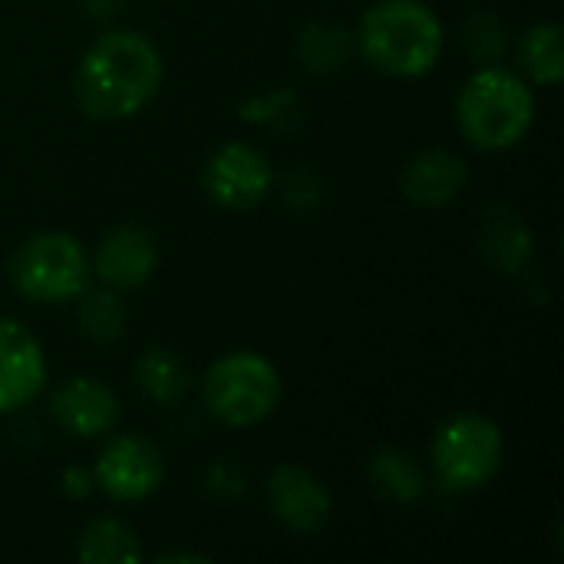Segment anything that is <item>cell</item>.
Masks as SVG:
<instances>
[{
  "instance_id": "5",
  "label": "cell",
  "mask_w": 564,
  "mask_h": 564,
  "mask_svg": "<svg viewBox=\"0 0 564 564\" xmlns=\"http://www.w3.org/2000/svg\"><path fill=\"white\" fill-rule=\"evenodd\" d=\"M502 430L482 413H459L446 420L430 446L433 473L449 492H476L492 482L502 466Z\"/></svg>"
},
{
  "instance_id": "9",
  "label": "cell",
  "mask_w": 564,
  "mask_h": 564,
  "mask_svg": "<svg viewBox=\"0 0 564 564\" xmlns=\"http://www.w3.org/2000/svg\"><path fill=\"white\" fill-rule=\"evenodd\" d=\"M46 383V357L30 327L0 317V413L23 410Z\"/></svg>"
},
{
  "instance_id": "18",
  "label": "cell",
  "mask_w": 564,
  "mask_h": 564,
  "mask_svg": "<svg viewBox=\"0 0 564 564\" xmlns=\"http://www.w3.org/2000/svg\"><path fill=\"white\" fill-rule=\"evenodd\" d=\"M135 383L155 403H178L188 390V373L182 360L165 347H149L135 360Z\"/></svg>"
},
{
  "instance_id": "2",
  "label": "cell",
  "mask_w": 564,
  "mask_h": 564,
  "mask_svg": "<svg viewBox=\"0 0 564 564\" xmlns=\"http://www.w3.org/2000/svg\"><path fill=\"white\" fill-rule=\"evenodd\" d=\"M357 46L387 76H423L440 63L443 23L423 0H377L360 20Z\"/></svg>"
},
{
  "instance_id": "20",
  "label": "cell",
  "mask_w": 564,
  "mask_h": 564,
  "mask_svg": "<svg viewBox=\"0 0 564 564\" xmlns=\"http://www.w3.org/2000/svg\"><path fill=\"white\" fill-rule=\"evenodd\" d=\"M350 53V36L340 26L314 23L301 36V59L311 73H334L344 66Z\"/></svg>"
},
{
  "instance_id": "7",
  "label": "cell",
  "mask_w": 564,
  "mask_h": 564,
  "mask_svg": "<svg viewBox=\"0 0 564 564\" xmlns=\"http://www.w3.org/2000/svg\"><path fill=\"white\" fill-rule=\"evenodd\" d=\"M202 182H205V192L215 205L231 208V212H245V208L261 205L271 195L274 169H271L264 152L235 139V142L218 145L208 155Z\"/></svg>"
},
{
  "instance_id": "11",
  "label": "cell",
  "mask_w": 564,
  "mask_h": 564,
  "mask_svg": "<svg viewBox=\"0 0 564 564\" xmlns=\"http://www.w3.org/2000/svg\"><path fill=\"white\" fill-rule=\"evenodd\" d=\"M159 268V248L155 238L139 225H119L112 228L93 254V274L112 288V291H132L142 288Z\"/></svg>"
},
{
  "instance_id": "3",
  "label": "cell",
  "mask_w": 564,
  "mask_h": 564,
  "mask_svg": "<svg viewBox=\"0 0 564 564\" xmlns=\"http://www.w3.org/2000/svg\"><path fill=\"white\" fill-rule=\"evenodd\" d=\"M456 122L469 145L502 152L529 135L535 122V96L529 83L512 69L482 66L459 89Z\"/></svg>"
},
{
  "instance_id": "6",
  "label": "cell",
  "mask_w": 564,
  "mask_h": 564,
  "mask_svg": "<svg viewBox=\"0 0 564 564\" xmlns=\"http://www.w3.org/2000/svg\"><path fill=\"white\" fill-rule=\"evenodd\" d=\"M10 278L26 301H76L89 288V254L66 231H40L17 248L10 261Z\"/></svg>"
},
{
  "instance_id": "23",
  "label": "cell",
  "mask_w": 564,
  "mask_h": 564,
  "mask_svg": "<svg viewBox=\"0 0 564 564\" xmlns=\"http://www.w3.org/2000/svg\"><path fill=\"white\" fill-rule=\"evenodd\" d=\"M122 3H126V0H83V10H86L93 20H106V17H112V13H119Z\"/></svg>"
},
{
  "instance_id": "10",
  "label": "cell",
  "mask_w": 564,
  "mask_h": 564,
  "mask_svg": "<svg viewBox=\"0 0 564 564\" xmlns=\"http://www.w3.org/2000/svg\"><path fill=\"white\" fill-rule=\"evenodd\" d=\"M268 506L294 535H314L330 519V489L301 466H278L268 479Z\"/></svg>"
},
{
  "instance_id": "8",
  "label": "cell",
  "mask_w": 564,
  "mask_h": 564,
  "mask_svg": "<svg viewBox=\"0 0 564 564\" xmlns=\"http://www.w3.org/2000/svg\"><path fill=\"white\" fill-rule=\"evenodd\" d=\"M93 479L109 499L139 502L165 482V456L142 436H116L99 453Z\"/></svg>"
},
{
  "instance_id": "14",
  "label": "cell",
  "mask_w": 564,
  "mask_h": 564,
  "mask_svg": "<svg viewBox=\"0 0 564 564\" xmlns=\"http://www.w3.org/2000/svg\"><path fill=\"white\" fill-rule=\"evenodd\" d=\"M532 228L506 205H492L479 225V254L502 274H519L532 261Z\"/></svg>"
},
{
  "instance_id": "12",
  "label": "cell",
  "mask_w": 564,
  "mask_h": 564,
  "mask_svg": "<svg viewBox=\"0 0 564 564\" xmlns=\"http://www.w3.org/2000/svg\"><path fill=\"white\" fill-rule=\"evenodd\" d=\"M53 420L76 440H96L112 433L119 420V400L112 387L93 377H73L63 387H56L50 400Z\"/></svg>"
},
{
  "instance_id": "17",
  "label": "cell",
  "mask_w": 564,
  "mask_h": 564,
  "mask_svg": "<svg viewBox=\"0 0 564 564\" xmlns=\"http://www.w3.org/2000/svg\"><path fill=\"white\" fill-rule=\"evenodd\" d=\"M519 59L532 83L558 86L564 76V33L558 23H535L519 40Z\"/></svg>"
},
{
  "instance_id": "16",
  "label": "cell",
  "mask_w": 564,
  "mask_h": 564,
  "mask_svg": "<svg viewBox=\"0 0 564 564\" xmlns=\"http://www.w3.org/2000/svg\"><path fill=\"white\" fill-rule=\"evenodd\" d=\"M367 476H370V486L383 499L400 502V506L416 502L423 496V489H426L423 469L403 449H380V453H373L370 466H367Z\"/></svg>"
},
{
  "instance_id": "24",
  "label": "cell",
  "mask_w": 564,
  "mask_h": 564,
  "mask_svg": "<svg viewBox=\"0 0 564 564\" xmlns=\"http://www.w3.org/2000/svg\"><path fill=\"white\" fill-rule=\"evenodd\" d=\"M175 562L198 564V562H208V558H205V555H192V552H185V555H159V564H175Z\"/></svg>"
},
{
  "instance_id": "1",
  "label": "cell",
  "mask_w": 564,
  "mask_h": 564,
  "mask_svg": "<svg viewBox=\"0 0 564 564\" xmlns=\"http://www.w3.org/2000/svg\"><path fill=\"white\" fill-rule=\"evenodd\" d=\"M162 53L139 30L102 33L79 59L76 99L93 119H129L162 86Z\"/></svg>"
},
{
  "instance_id": "13",
  "label": "cell",
  "mask_w": 564,
  "mask_h": 564,
  "mask_svg": "<svg viewBox=\"0 0 564 564\" xmlns=\"http://www.w3.org/2000/svg\"><path fill=\"white\" fill-rule=\"evenodd\" d=\"M466 178H469L466 162L456 152L423 149L420 155H413L406 162V169L400 175V188L420 208H443L463 192Z\"/></svg>"
},
{
  "instance_id": "21",
  "label": "cell",
  "mask_w": 564,
  "mask_h": 564,
  "mask_svg": "<svg viewBox=\"0 0 564 564\" xmlns=\"http://www.w3.org/2000/svg\"><path fill=\"white\" fill-rule=\"evenodd\" d=\"M466 43H469L476 59L489 63V59H496L506 50V30H502V23L489 10H479L466 23Z\"/></svg>"
},
{
  "instance_id": "4",
  "label": "cell",
  "mask_w": 564,
  "mask_h": 564,
  "mask_svg": "<svg viewBox=\"0 0 564 564\" xmlns=\"http://www.w3.org/2000/svg\"><path fill=\"white\" fill-rule=\"evenodd\" d=\"M202 397L218 423L248 430L274 413L281 400V377L268 357L254 350H231L208 367Z\"/></svg>"
},
{
  "instance_id": "19",
  "label": "cell",
  "mask_w": 564,
  "mask_h": 564,
  "mask_svg": "<svg viewBox=\"0 0 564 564\" xmlns=\"http://www.w3.org/2000/svg\"><path fill=\"white\" fill-rule=\"evenodd\" d=\"M126 324H129L126 304L119 301V294L112 288H102V291L86 288L79 294V327L86 337L109 344L126 334Z\"/></svg>"
},
{
  "instance_id": "22",
  "label": "cell",
  "mask_w": 564,
  "mask_h": 564,
  "mask_svg": "<svg viewBox=\"0 0 564 564\" xmlns=\"http://www.w3.org/2000/svg\"><path fill=\"white\" fill-rule=\"evenodd\" d=\"M63 489H66L69 496H89L93 476L83 473V469H66V473H63Z\"/></svg>"
},
{
  "instance_id": "15",
  "label": "cell",
  "mask_w": 564,
  "mask_h": 564,
  "mask_svg": "<svg viewBox=\"0 0 564 564\" xmlns=\"http://www.w3.org/2000/svg\"><path fill=\"white\" fill-rule=\"evenodd\" d=\"M76 555L86 564H135L142 558V545L126 522L99 516L79 532Z\"/></svg>"
}]
</instances>
